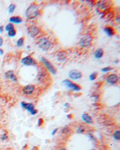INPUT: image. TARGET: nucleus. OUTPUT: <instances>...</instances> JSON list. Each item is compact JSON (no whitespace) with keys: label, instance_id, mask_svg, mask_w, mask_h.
<instances>
[{"label":"nucleus","instance_id":"6e6552de","mask_svg":"<svg viewBox=\"0 0 120 150\" xmlns=\"http://www.w3.org/2000/svg\"><path fill=\"white\" fill-rule=\"evenodd\" d=\"M21 62L25 65H28V66H30V65H34L36 63L34 59L31 56L29 55L27 57H25L23 58L21 60Z\"/></svg>","mask_w":120,"mask_h":150},{"label":"nucleus","instance_id":"9d476101","mask_svg":"<svg viewBox=\"0 0 120 150\" xmlns=\"http://www.w3.org/2000/svg\"><path fill=\"white\" fill-rule=\"evenodd\" d=\"M40 32V29L35 25H31L28 28V33L31 37H35L37 36Z\"/></svg>","mask_w":120,"mask_h":150},{"label":"nucleus","instance_id":"cd10ccee","mask_svg":"<svg viewBox=\"0 0 120 150\" xmlns=\"http://www.w3.org/2000/svg\"><path fill=\"white\" fill-rule=\"evenodd\" d=\"M2 45H3V38L0 36V47L2 46Z\"/></svg>","mask_w":120,"mask_h":150},{"label":"nucleus","instance_id":"b1692460","mask_svg":"<svg viewBox=\"0 0 120 150\" xmlns=\"http://www.w3.org/2000/svg\"><path fill=\"white\" fill-rule=\"evenodd\" d=\"M112 68L110 67H106L103 68V69H102V72H110V71L112 70Z\"/></svg>","mask_w":120,"mask_h":150},{"label":"nucleus","instance_id":"aec40b11","mask_svg":"<svg viewBox=\"0 0 120 150\" xmlns=\"http://www.w3.org/2000/svg\"><path fill=\"white\" fill-rule=\"evenodd\" d=\"M114 138L115 139L119 140L120 139V132L119 130H116L114 134Z\"/></svg>","mask_w":120,"mask_h":150},{"label":"nucleus","instance_id":"f704fd0d","mask_svg":"<svg viewBox=\"0 0 120 150\" xmlns=\"http://www.w3.org/2000/svg\"></svg>","mask_w":120,"mask_h":150},{"label":"nucleus","instance_id":"7ed1b4c3","mask_svg":"<svg viewBox=\"0 0 120 150\" xmlns=\"http://www.w3.org/2000/svg\"><path fill=\"white\" fill-rule=\"evenodd\" d=\"M93 39V38L91 34H88L84 35V36L80 38L79 43H80V46L83 47V48H88L91 46Z\"/></svg>","mask_w":120,"mask_h":150},{"label":"nucleus","instance_id":"2eb2a0df","mask_svg":"<svg viewBox=\"0 0 120 150\" xmlns=\"http://www.w3.org/2000/svg\"><path fill=\"white\" fill-rule=\"evenodd\" d=\"M82 118L83 120V121H85L87 124H91L93 122L92 118L87 113H83V115H82Z\"/></svg>","mask_w":120,"mask_h":150},{"label":"nucleus","instance_id":"393cba45","mask_svg":"<svg viewBox=\"0 0 120 150\" xmlns=\"http://www.w3.org/2000/svg\"><path fill=\"white\" fill-rule=\"evenodd\" d=\"M43 120L42 118H39L38 120V126H41L43 123Z\"/></svg>","mask_w":120,"mask_h":150},{"label":"nucleus","instance_id":"a211bd4d","mask_svg":"<svg viewBox=\"0 0 120 150\" xmlns=\"http://www.w3.org/2000/svg\"><path fill=\"white\" fill-rule=\"evenodd\" d=\"M24 40H25V37H22L20 38H19L18 40L17 41V43H16L17 46H19V47L22 46L23 45H24Z\"/></svg>","mask_w":120,"mask_h":150},{"label":"nucleus","instance_id":"4468645a","mask_svg":"<svg viewBox=\"0 0 120 150\" xmlns=\"http://www.w3.org/2000/svg\"><path fill=\"white\" fill-rule=\"evenodd\" d=\"M104 32L106 33L109 37L113 36L115 34V30L112 26H106L103 29Z\"/></svg>","mask_w":120,"mask_h":150},{"label":"nucleus","instance_id":"0eeeda50","mask_svg":"<svg viewBox=\"0 0 120 150\" xmlns=\"http://www.w3.org/2000/svg\"><path fill=\"white\" fill-rule=\"evenodd\" d=\"M68 76L72 80L79 79L82 77V74L80 72L77 70H71L68 72Z\"/></svg>","mask_w":120,"mask_h":150},{"label":"nucleus","instance_id":"2f4dec72","mask_svg":"<svg viewBox=\"0 0 120 150\" xmlns=\"http://www.w3.org/2000/svg\"><path fill=\"white\" fill-rule=\"evenodd\" d=\"M3 53H4L3 50H2V49H1V48H0V55H3Z\"/></svg>","mask_w":120,"mask_h":150},{"label":"nucleus","instance_id":"c756f323","mask_svg":"<svg viewBox=\"0 0 120 150\" xmlns=\"http://www.w3.org/2000/svg\"><path fill=\"white\" fill-rule=\"evenodd\" d=\"M58 130V128H55V129H54L53 130V132H52V135H55V133H56V131Z\"/></svg>","mask_w":120,"mask_h":150},{"label":"nucleus","instance_id":"a878e982","mask_svg":"<svg viewBox=\"0 0 120 150\" xmlns=\"http://www.w3.org/2000/svg\"><path fill=\"white\" fill-rule=\"evenodd\" d=\"M83 131H84V128L81 127H79L78 130V132H79V133H82V132H83Z\"/></svg>","mask_w":120,"mask_h":150},{"label":"nucleus","instance_id":"7c9ffc66","mask_svg":"<svg viewBox=\"0 0 120 150\" xmlns=\"http://www.w3.org/2000/svg\"><path fill=\"white\" fill-rule=\"evenodd\" d=\"M116 21H117V22H118V23H120V17L119 16H117L116 17Z\"/></svg>","mask_w":120,"mask_h":150},{"label":"nucleus","instance_id":"72a5a7b5","mask_svg":"<svg viewBox=\"0 0 120 150\" xmlns=\"http://www.w3.org/2000/svg\"><path fill=\"white\" fill-rule=\"evenodd\" d=\"M60 150H66L65 148H61V149Z\"/></svg>","mask_w":120,"mask_h":150},{"label":"nucleus","instance_id":"1a4fd4ad","mask_svg":"<svg viewBox=\"0 0 120 150\" xmlns=\"http://www.w3.org/2000/svg\"><path fill=\"white\" fill-rule=\"evenodd\" d=\"M119 77H118V75L116 74H110L109 75L106 77V82L109 84L111 85H114L118 82Z\"/></svg>","mask_w":120,"mask_h":150},{"label":"nucleus","instance_id":"473e14b6","mask_svg":"<svg viewBox=\"0 0 120 150\" xmlns=\"http://www.w3.org/2000/svg\"><path fill=\"white\" fill-rule=\"evenodd\" d=\"M64 106H70V104L68 103H66L64 104Z\"/></svg>","mask_w":120,"mask_h":150},{"label":"nucleus","instance_id":"20e7f679","mask_svg":"<svg viewBox=\"0 0 120 150\" xmlns=\"http://www.w3.org/2000/svg\"><path fill=\"white\" fill-rule=\"evenodd\" d=\"M41 61H42L43 62L44 66L46 67L47 70H48L49 72H51L52 74L53 75L56 74V72H57V70H56V69L54 65L51 63L48 59L44 58V57H41Z\"/></svg>","mask_w":120,"mask_h":150},{"label":"nucleus","instance_id":"ddd939ff","mask_svg":"<svg viewBox=\"0 0 120 150\" xmlns=\"http://www.w3.org/2000/svg\"><path fill=\"white\" fill-rule=\"evenodd\" d=\"M9 21L12 24H20L22 22V17L19 16H12L10 17Z\"/></svg>","mask_w":120,"mask_h":150},{"label":"nucleus","instance_id":"dca6fc26","mask_svg":"<svg viewBox=\"0 0 120 150\" xmlns=\"http://www.w3.org/2000/svg\"><path fill=\"white\" fill-rule=\"evenodd\" d=\"M94 57L95 58L100 59L102 58L104 55V50L102 49H98L94 52Z\"/></svg>","mask_w":120,"mask_h":150},{"label":"nucleus","instance_id":"39448f33","mask_svg":"<svg viewBox=\"0 0 120 150\" xmlns=\"http://www.w3.org/2000/svg\"><path fill=\"white\" fill-rule=\"evenodd\" d=\"M63 84L66 87L69 88L70 89H72L73 91H79L81 89V87L78 84H75V83L73 82L72 81L69 79H65L63 81Z\"/></svg>","mask_w":120,"mask_h":150},{"label":"nucleus","instance_id":"f03ea898","mask_svg":"<svg viewBox=\"0 0 120 150\" xmlns=\"http://www.w3.org/2000/svg\"><path fill=\"white\" fill-rule=\"evenodd\" d=\"M37 45L40 49L44 51L49 50L52 47V42L46 37H41L37 41Z\"/></svg>","mask_w":120,"mask_h":150},{"label":"nucleus","instance_id":"4be33fe9","mask_svg":"<svg viewBox=\"0 0 120 150\" xmlns=\"http://www.w3.org/2000/svg\"><path fill=\"white\" fill-rule=\"evenodd\" d=\"M16 34V31L15 29L11 31H9L8 32V36H9V37H14V36H15Z\"/></svg>","mask_w":120,"mask_h":150},{"label":"nucleus","instance_id":"9b49d317","mask_svg":"<svg viewBox=\"0 0 120 150\" xmlns=\"http://www.w3.org/2000/svg\"><path fill=\"white\" fill-rule=\"evenodd\" d=\"M35 91V87L33 85H28L22 88V92L25 95H31Z\"/></svg>","mask_w":120,"mask_h":150},{"label":"nucleus","instance_id":"423d86ee","mask_svg":"<svg viewBox=\"0 0 120 150\" xmlns=\"http://www.w3.org/2000/svg\"><path fill=\"white\" fill-rule=\"evenodd\" d=\"M21 105H22L23 108H24L28 111H29L31 115H36L38 112L37 109H35L34 106L32 103H27L23 101V102L21 103Z\"/></svg>","mask_w":120,"mask_h":150},{"label":"nucleus","instance_id":"c85d7f7f","mask_svg":"<svg viewBox=\"0 0 120 150\" xmlns=\"http://www.w3.org/2000/svg\"><path fill=\"white\" fill-rule=\"evenodd\" d=\"M4 31V26L3 25H1L0 26V33H2Z\"/></svg>","mask_w":120,"mask_h":150},{"label":"nucleus","instance_id":"f8f14e48","mask_svg":"<svg viewBox=\"0 0 120 150\" xmlns=\"http://www.w3.org/2000/svg\"><path fill=\"white\" fill-rule=\"evenodd\" d=\"M5 76L7 79L13 81L14 82H17V78L15 75V73L13 70H9L5 73Z\"/></svg>","mask_w":120,"mask_h":150},{"label":"nucleus","instance_id":"5701e85b","mask_svg":"<svg viewBox=\"0 0 120 150\" xmlns=\"http://www.w3.org/2000/svg\"><path fill=\"white\" fill-rule=\"evenodd\" d=\"M97 76V73L94 72V73H91V74L90 75L89 77H90V79L91 80V81H94V80H95V79H96Z\"/></svg>","mask_w":120,"mask_h":150},{"label":"nucleus","instance_id":"412c9836","mask_svg":"<svg viewBox=\"0 0 120 150\" xmlns=\"http://www.w3.org/2000/svg\"><path fill=\"white\" fill-rule=\"evenodd\" d=\"M16 9V5L14 4H11L9 7V12L10 13H12Z\"/></svg>","mask_w":120,"mask_h":150},{"label":"nucleus","instance_id":"f3484780","mask_svg":"<svg viewBox=\"0 0 120 150\" xmlns=\"http://www.w3.org/2000/svg\"><path fill=\"white\" fill-rule=\"evenodd\" d=\"M98 6L100 9H105L109 6L108 2L106 1H100L98 2Z\"/></svg>","mask_w":120,"mask_h":150},{"label":"nucleus","instance_id":"f257e3e1","mask_svg":"<svg viewBox=\"0 0 120 150\" xmlns=\"http://www.w3.org/2000/svg\"><path fill=\"white\" fill-rule=\"evenodd\" d=\"M39 14V7L36 2L32 3L28 7L25 12L26 17L29 19H33L38 16Z\"/></svg>","mask_w":120,"mask_h":150},{"label":"nucleus","instance_id":"6ab92c4d","mask_svg":"<svg viewBox=\"0 0 120 150\" xmlns=\"http://www.w3.org/2000/svg\"><path fill=\"white\" fill-rule=\"evenodd\" d=\"M7 32H9V31L13 30V29H14V26L13 25V24L12 23H9L8 24H7V25L6 26V28H5Z\"/></svg>","mask_w":120,"mask_h":150},{"label":"nucleus","instance_id":"bb28decb","mask_svg":"<svg viewBox=\"0 0 120 150\" xmlns=\"http://www.w3.org/2000/svg\"><path fill=\"white\" fill-rule=\"evenodd\" d=\"M1 139H2V140H7V136L6 135H2V136L1 137Z\"/></svg>","mask_w":120,"mask_h":150}]
</instances>
